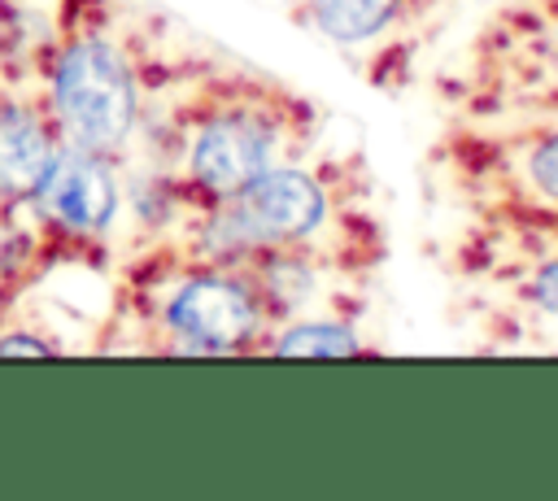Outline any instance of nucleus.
Returning <instances> with one entry per match:
<instances>
[{
	"instance_id": "f257e3e1",
	"label": "nucleus",
	"mask_w": 558,
	"mask_h": 501,
	"mask_svg": "<svg viewBox=\"0 0 558 501\" xmlns=\"http://www.w3.org/2000/svg\"><path fill=\"white\" fill-rule=\"evenodd\" d=\"M323 135L327 113L314 96L209 44L166 91L140 170L170 222L310 157Z\"/></svg>"
},
{
	"instance_id": "f03ea898",
	"label": "nucleus",
	"mask_w": 558,
	"mask_h": 501,
	"mask_svg": "<svg viewBox=\"0 0 558 501\" xmlns=\"http://www.w3.org/2000/svg\"><path fill=\"white\" fill-rule=\"evenodd\" d=\"M205 48L153 0H35V57L61 139L122 166L144 161L166 91Z\"/></svg>"
},
{
	"instance_id": "7ed1b4c3",
	"label": "nucleus",
	"mask_w": 558,
	"mask_h": 501,
	"mask_svg": "<svg viewBox=\"0 0 558 501\" xmlns=\"http://www.w3.org/2000/svg\"><path fill=\"white\" fill-rule=\"evenodd\" d=\"M157 235L222 261L305 257L353 279H371L388 248L362 157L323 148L218 205L174 213Z\"/></svg>"
},
{
	"instance_id": "20e7f679",
	"label": "nucleus",
	"mask_w": 558,
	"mask_h": 501,
	"mask_svg": "<svg viewBox=\"0 0 558 501\" xmlns=\"http://www.w3.org/2000/svg\"><path fill=\"white\" fill-rule=\"evenodd\" d=\"M270 314L253 279L209 253L153 235L109 274L96 353L140 357H262Z\"/></svg>"
},
{
	"instance_id": "39448f33",
	"label": "nucleus",
	"mask_w": 558,
	"mask_h": 501,
	"mask_svg": "<svg viewBox=\"0 0 558 501\" xmlns=\"http://www.w3.org/2000/svg\"><path fill=\"white\" fill-rule=\"evenodd\" d=\"M440 4L445 0H292V13L371 87H388Z\"/></svg>"
},
{
	"instance_id": "423d86ee",
	"label": "nucleus",
	"mask_w": 558,
	"mask_h": 501,
	"mask_svg": "<svg viewBox=\"0 0 558 501\" xmlns=\"http://www.w3.org/2000/svg\"><path fill=\"white\" fill-rule=\"evenodd\" d=\"M375 344L362 335L357 314H310L266 335L262 357H357Z\"/></svg>"
},
{
	"instance_id": "0eeeda50",
	"label": "nucleus",
	"mask_w": 558,
	"mask_h": 501,
	"mask_svg": "<svg viewBox=\"0 0 558 501\" xmlns=\"http://www.w3.org/2000/svg\"><path fill=\"white\" fill-rule=\"evenodd\" d=\"M519 296H523L536 314L558 318V253H554V257H545V261H536V266L523 274Z\"/></svg>"
},
{
	"instance_id": "6e6552de",
	"label": "nucleus",
	"mask_w": 558,
	"mask_h": 501,
	"mask_svg": "<svg viewBox=\"0 0 558 501\" xmlns=\"http://www.w3.org/2000/svg\"><path fill=\"white\" fill-rule=\"evenodd\" d=\"M22 296H26V292H22L9 274H0V327H4V322H9V314L22 305Z\"/></svg>"
}]
</instances>
